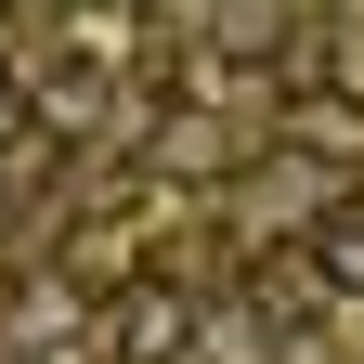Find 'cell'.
Returning <instances> with one entry per match:
<instances>
[{
    "label": "cell",
    "mask_w": 364,
    "mask_h": 364,
    "mask_svg": "<svg viewBox=\"0 0 364 364\" xmlns=\"http://www.w3.org/2000/svg\"><path fill=\"white\" fill-rule=\"evenodd\" d=\"M299 260H312V287H326V299H364V196H326V208H312Z\"/></svg>",
    "instance_id": "7a4b0ae2"
},
{
    "label": "cell",
    "mask_w": 364,
    "mask_h": 364,
    "mask_svg": "<svg viewBox=\"0 0 364 364\" xmlns=\"http://www.w3.org/2000/svg\"><path fill=\"white\" fill-rule=\"evenodd\" d=\"M14 144H26V78L0 65V156H14Z\"/></svg>",
    "instance_id": "5b68a950"
},
{
    "label": "cell",
    "mask_w": 364,
    "mask_h": 364,
    "mask_svg": "<svg viewBox=\"0 0 364 364\" xmlns=\"http://www.w3.org/2000/svg\"><path fill=\"white\" fill-rule=\"evenodd\" d=\"M105 338H117V364H182V351H196V299L130 273V287L105 299Z\"/></svg>",
    "instance_id": "6da1fadb"
},
{
    "label": "cell",
    "mask_w": 364,
    "mask_h": 364,
    "mask_svg": "<svg viewBox=\"0 0 364 364\" xmlns=\"http://www.w3.org/2000/svg\"><path fill=\"white\" fill-rule=\"evenodd\" d=\"M287 144L326 156V169H351L364 156V91H299V105H287Z\"/></svg>",
    "instance_id": "277c9868"
},
{
    "label": "cell",
    "mask_w": 364,
    "mask_h": 364,
    "mask_svg": "<svg viewBox=\"0 0 364 364\" xmlns=\"http://www.w3.org/2000/svg\"><path fill=\"white\" fill-rule=\"evenodd\" d=\"M130 273H144V221H78L65 235V287L78 299H117Z\"/></svg>",
    "instance_id": "3957f363"
}]
</instances>
